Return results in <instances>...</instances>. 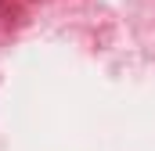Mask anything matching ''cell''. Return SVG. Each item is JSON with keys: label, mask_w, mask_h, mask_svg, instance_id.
<instances>
[]
</instances>
